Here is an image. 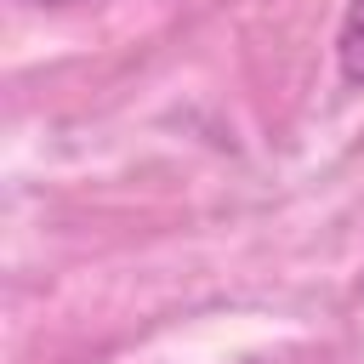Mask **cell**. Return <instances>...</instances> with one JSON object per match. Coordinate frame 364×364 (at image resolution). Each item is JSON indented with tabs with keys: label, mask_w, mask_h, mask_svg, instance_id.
<instances>
[{
	"label": "cell",
	"mask_w": 364,
	"mask_h": 364,
	"mask_svg": "<svg viewBox=\"0 0 364 364\" xmlns=\"http://www.w3.org/2000/svg\"><path fill=\"white\" fill-rule=\"evenodd\" d=\"M336 63L347 85H364V0H347L341 34H336Z\"/></svg>",
	"instance_id": "obj_1"
}]
</instances>
